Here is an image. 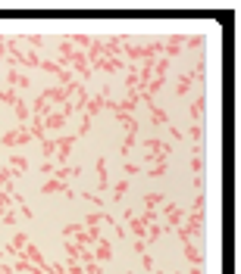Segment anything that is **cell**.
Instances as JSON below:
<instances>
[{
    "label": "cell",
    "instance_id": "cell-24",
    "mask_svg": "<svg viewBox=\"0 0 241 274\" xmlns=\"http://www.w3.org/2000/svg\"><path fill=\"white\" fill-rule=\"evenodd\" d=\"M41 150H44V159L53 162V156H56V140H53V137H44V140H41Z\"/></svg>",
    "mask_w": 241,
    "mask_h": 274
},
{
    "label": "cell",
    "instance_id": "cell-47",
    "mask_svg": "<svg viewBox=\"0 0 241 274\" xmlns=\"http://www.w3.org/2000/svg\"><path fill=\"white\" fill-rule=\"evenodd\" d=\"M66 271H69V274H85V268L78 265V262H75V265H66Z\"/></svg>",
    "mask_w": 241,
    "mask_h": 274
},
{
    "label": "cell",
    "instance_id": "cell-15",
    "mask_svg": "<svg viewBox=\"0 0 241 274\" xmlns=\"http://www.w3.org/2000/svg\"><path fill=\"white\" fill-rule=\"evenodd\" d=\"M31 81L19 72V69H6V88H28Z\"/></svg>",
    "mask_w": 241,
    "mask_h": 274
},
{
    "label": "cell",
    "instance_id": "cell-45",
    "mask_svg": "<svg viewBox=\"0 0 241 274\" xmlns=\"http://www.w3.org/2000/svg\"><path fill=\"white\" fill-rule=\"evenodd\" d=\"M0 274H16V271H13V262H6V259L0 262Z\"/></svg>",
    "mask_w": 241,
    "mask_h": 274
},
{
    "label": "cell",
    "instance_id": "cell-28",
    "mask_svg": "<svg viewBox=\"0 0 241 274\" xmlns=\"http://www.w3.org/2000/svg\"><path fill=\"white\" fill-rule=\"evenodd\" d=\"M191 85H194V81H191V75H179V78H176V93L182 97V93H185Z\"/></svg>",
    "mask_w": 241,
    "mask_h": 274
},
{
    "label": "cell",
    "instance_id": "cell-23",
    "mask_svg": "<svg viewBox=\"0 0 241 274\" xmlns=\"http://www.w3.org/2000/svg\"><path fill=\"white\" fill-rule=\"evenodd\" d=\"M125 190H129V178H122V181L113 184V202H122L125 199Z\"/></svg>",
    "mask_w": 241,
    "mask_h": 274
},
{
    "label": "cell",
    "instance_id": "cell-7",
    "mask_svg": "<svg viewBox=\"0 0 241 274\" xmlns=\"http://www.w3.org/2000/svg\"><path fill=\"white\" fill-rule=\"evenodd\" d=\"M91 256H94V262H97V265H107V262L113 259V243L100 237V240L94 243V253H91Z\"/></svg>",
    "mask_w": 241,
    "mask_h": 274
},
{
    "label": "cell",
    "instance_id": "cell-17",
    "mask_svg": "<svg viewBox=\"0 0 241 274\" xmlns=\"http://www.w3.org/2000/svg\"><path fill=\"white\" fill-rule=\"evenodd\" d=\"M66 125V115L63 112H50V115H44V131H56V128H63Z\"/></svg>",
    "mask_w": 241,
    "mask_h": 274
},
{
    "label": "cell",
    "instance_id": "cell-3",
    "mask_svg": "<svg viewBox=\"0 0 241 274\" xmlns=\"http://www.w3.org/2000/svg\"><path fill=\"white\" fill-rule=\"evenodd\" d=\"M107 100H110V85L103 88L100 93H94V97L88 100V106H85V115H88V118H94L97 112H103V109H107Z\"/></svg>",
    "mask_w": 241,
    "mask_h": 274
},
{
    "label": "cell",
    "instance_id": "cell-51",
    "mask_svg": "<svg viewBox=\"0 0 241 274\" xmlns=\"http://www.w3.org/2000/svg\"><path fill=\"white\" fill-rule=\"evenodd\" d=\"M125 274H135V271H125Z\"/></svg>",
    "mask_w": 241,
    "mask_h": 274
},
{
    "label": "cell",
    "instance_id": "cell-32",
    "mask_svg": "<svg viewBox=\"0 0 241 274\" xmlns=\"http://www.w3.org/2000/svg\"><path fill=\"white\" fill-rule=\"evenodd\" d=\"M13 271H19V274H28V271H31V262H28V259H22V256H19V259L13 262Z\"/></svg>",
    "mask_w": 241,
    "mask_h": 274
},
{
    "label": "cell",
    "instance_id": "cell-43",
    "mask_svg": "<svg viewBox=\"0 0 241 274\" xmlns=\"http://www.w3.org/2000/svg\"><path fill=\"white\" fill-rule=\"evenodd\" d=\"M201 134H204V131H201V125H194V128H191V140H194V147L201 144Z\"/></svg>",
    "mask_w": 241,
    "mask_h": 274
},
{
    "label": "cell",
    "instance_id": "cell-16",
    "mask_svg": "<svg viewBox=\"0 0 241 274\" xmlns=\"http://www.w3.org/2000/svg\"><path fill=\"white\" fill-rule=\"evenodd\" d=\"M185 259L191 262V265H201V268H204V253H201V246L194 243V240L185 243Z\"/></svg>",
    "mask_w": 241,
    "mask_h": 274
},
{
    "label": "cell",
    "instance_id": "cell-2",
    "mask_svg": "<svg viewBox=\"0 0 241 274\" xmlns=\"http://www.w3.org/2000/svg\"><path fill=\"white\" fill-rule=\"evenodd\" d=\"M141 147L147 150V153H144V162H154V159H157V162H160V159H169V150H172V147L166 144V140H160V137H147Z\"/></svg>",
    "mask_w": 241,
    "mask_h": 274
},
{
    "label": "cell",
    "instance_id": "cell-35",
    "mask_svg": "<svg viewBox=\"0 0 241 274\" xmlns=\"http://www.w3.org/2000/svg\"><path fill=\"white\" fill-rule=\"evenodd\" d=\"M82 199H88V202H94L97 209H103V206H107V202H103V196H100V193H82Z\"/></svg>",
    "mask_w": 241,
    "mask_h": 274
},
{
    "label": "cell",
    "instance_id": "cell-41",
    "mask_svg": "<svg viewBox=\"0 0 241 274\" xmlns=\"http://www.w3.org/2000/svg\"><path fill=\"white\" fill-rule=\"evenodd\" d=\"M44 271H47V274H69L66 265H50V262H47V268H44Z\"/></svg>",
    "mask_w": 241,
    "mask_h": 274
},
{
    "label": "cell",
    "instance_id": "cell-26",
    "mask_svg": "<svg viewBox=\"0 0 241 274\" xmlns=\"http://www.w3.org/2000/svg\"><path fill=\"white\" fill-rule=\"evenodd\" d=\"M0 103H6V106H16V103H19V93H16L13 88H3V91H0Z\"/></svg>",
    "mask_w": 241,
    "mask_h": 274
},
{
    "label": "cell",
    "instance_id": "cell-18",
    "mask_svg": "<svg viewBox=\"0 0 241 274\" xmlns=\"http://www.w3.org/2000/svg\"><path fill=\"white\" fill-rule=\"evenodd\" d=\"M163 231H166V228H160L157 221H154V224H147V234H144V243H147V246H151V243H157L160 237H163Z\"/></svg>",
    "mask_w": 241,
    "mask_h": 274
},
{
    "label": "cell",
    "instance_id": "cell-5",
    "mask_svg": "<svg viewBox=\"0 0 241 274\" xmlns=\"http://www.w3.org/2000/svg\"><path fill=\"white\" fill-rule=\"evenodd\" d=\"M19 256H22V259H28L31 265H38V268H47V259H44V253H41V249L34 246L31 240H28L25 246H22V249H19Z\"/></svg>",
    "mask_w": 241,
    "mask_h": 274
},
{
    "label": "cell",
    "instance_id": "cell-29",
    "mask_svg": "<svg viewBox=\"0 0 241 274\" xmlns=\"http://www.w3.org/2000/svg\"><path fill=\"white\" fill-rule=\"evenodd\" d=\"M13 178H16V172L9 169V165H0V187H6L9 181H13Z\"/></svg>",
    "mask_w": 241,
    "mask_h": 274
},
{
    "label": "cell",
    "instance_id": "cell-21",
    "mask_svg": "<svg viewBox=\"0 0 241 274\" xmlns=\"http://www.w3.org/2000/svg\"><path fill=\"white\" fill-rule=\"evenodd\" d=\"M151 118H154V125H163V128H169V115L160 109L157 103H151Z\"/></svg>",
    "mask_w": 241,
    "mask_h": 274
},
{
    "label": "cell",
    "instance_id": "cell-42",
    "mask_svg": "<svg viewBox=\"0 0 241 274\" xmlns=\"http://www.w3.org/2000/svg\"><path fill=\"white\" fill-rule=\"evenodd\" d=\"M91 122H94V118H88V115H82V128H78V134H88V131H91Z\"/></svg>",
    "mask_w": 241,
    "mask_h": 274
},
{
    "label": "cell",
    "instance_id": "cell-9",
    "mask_svg": "<svg viewBox=\"0 0 241 274\" xmlns=\"http://www.w3.org/2000/svg\"><path fill=\"white\" fill-rule=\"evenodd\" d=\"M6 165L16 172V178H22V175L28 172V159L22 156V153H6Z\"/></svg>",
    "mask_w": 241,
    "mask_h": 274
},
{
    "label": "cell",
    "instance_id": "cell-11",
    "mask_svg": "<svg viewBox=\"0 0 241 274\" xmlns=\"http://www.w3.org/2000/svg\"><path fill=\"white\" fill-rule=\"evenodd\" d=\"M138 128H141V125H138ZM138 128H129V131H125V137H122V147H119V156H122V162H129V153H132L135 140H138Z\"/></svg>",
    "mask_w": 241,
    "mask_h": 274
},
{
    "label": "cell",
    "instance_id": "cell-30",
    "mask_svg": "<svg viewBox=\"0 0 241 274\" xmlns=\"http://www.w3.org/2000/svg\"><path fill=\"white\" fill-rule=\"evenodd\" d=\"M0 221H3V224H6V228H13V224L19 221V212H16V209H6V212H3V215H0Z\"/></svg>",
    "mask_w": 241,
    "mask_h": 274
},
{
    "label": "cell",
    "instance_id": "cell-10",
    "mask_svg": "<svg viewBox=\"0 0 241 274\" xmlns=\"http://www.w3.org/2000/svg\"><path fill=\"white\" fill-rule=\"evenodd\" d=\"M78 175H82V165H56L53 169V178L63 184H69V178H78Z\"/></svg>",
    "mask_w": 241,
    "mask_h": 274
},
{
    "label": "cell",
    "instance_id": "cell-4",
    "mask_svg": "<svg viewBox=\"0 0 241 274\" xmlns=\"http://www.w3.org/2000/svg\"><path fill=\"white\" fill-rule=\"evenodd\" d=\"M182 47H185V34H169L163 41V59H176L182 53Z\"/></svg>",
    "mask_w": 241,
    "mask_h": 274
},
{
    "label": "cell",
    "instance_id": "cell-46",
    "mask_svg": "<svg viewBox=\"0 0 241 274\" xmlns=\"http://www.w3.org/2000/svg\"><path fill=\"white\" fill-rule=\"evenodd\" d=\"M41 175H53V162H50V159H44V165H41Z\"/></svg>",
    "mask_w": 241,
    "mask_h": 274
},
{
    "label": "cell",
    "instance_id": "cell-36",
    "mask_svg": "<svg viewBox=\"0 0 241 274\" xmlns=\"http://www.w3.org/2000/svg\"><path fill=\"white\" fill-rule=\"evenodd\" d=\"M25 243H28V234H25V231H19V234L13 237V249H22Z\"/></svg>",
    "mask_w": 241,
    "mask_h": 274
},
{
    "label": "cell",
    "instance_id": "cell-8",
    "mask_svg": "<svg viewBox=\"0 0 241 274\" xmlns=\"http://www.w3.org/2000/svg\"><path fill=\"white\" fill-rule=\"evenodd\" d=\"M163 215H166V224H169V228H182V221H185V212H182L176 202H166Z\"/></svg>",
    "mask_w": 241,
    "mask_h": 274
},
{
    "label": "cell",
    "instance_id": "cell-31",
    "mask_svg": "<svg viewBox=\"0 0 241 274\" xmlns=\"http://www.w3.org/2000/svg\"><path fill=\"white\" fill-rule=\"evenodd\" d=\"M204 69H207V63H204V56H201L198 66H194V72H191V81H198V85H201V81H204Z\"/></svg>",
    "mask_w": 241,
    "mask_h": 274
},
{
    "label": "cell",
    "instance_id": "cell-12",
    "mask_svg": "<svg viewBox=\"0 0 241 274\" xmlns=\"http://www.w3.org/2000/svg\"><path fill=\"white\" fill-rule=\"evenodd\" d=\"M138 103H141V100H138V93L132 91V93H125V97L116 103V112H122V115H135V106Z\"/></svg>",
    "mask_w": 241,
    "mask_h": 274
},
{
    "label": "cell",
    "instance_id": "cell-1",
    "mask_svg": "<svg viewBox=\"0 0 241 274\" xmlns=\"http://www.w3.org/2000/svg\"><path fill=\"white\" fill-rule=\"evenodd\" d=\"M204 202H207L204 190H198V199H194V206H191V212H188V218L182 221V228H176V234H179V240H182V243H188V240H194L198 234H204Z\"/></svg>",
    "mask_w": 241,
    "mask_h": 274
},
{
    "label": "cell",
    "instance_id": "cell-6",
    "mask_svg": "<svg viewBox=\"0 0 241 274\" xmlns=\"http://www.w3.org/2000/svg\"><path fill=\"white\" fill-rule=\"evenodd\" d=\"M72 147H75V134L56 140V165H69V153H72Z\"/></svg>",
    "mask_w": 241,
    "mask_h": 274
},
{
    "label": "cell",
    "instance_id": "cell-37",
    "mask_svg": "<svg viewBox=\"0 0 241 274\" xmlns=\"http://www.w3.org/2000/svg\"><path fill=\"white\" fill-rule=\"evenodd\" d=\"M78 228H82V224H66L63 228V240H72V237L78 234Z\"/></svg>",
    "mask_w": 241,
    "mask_h": 274
},
{
    "label": "cell",
    "instance_id": "cell-22",
    "mask_svg": "<svg viewBox=\"0 0 241 274\" xmlns=\"http://www.w3.org/2000/svg\"><path fill=\"white\" fill-rule=\"evenodd\" d=\"M160 202H166V193H144V209L157 212V206H160Z\"/></svg>",
    "mask_w": 241,
    "mask_h": 274
},
{
    "label": "cell",
    "instance_id": "cell-34",
    "mask_svg": "<svg viewBox=\"0 0 241 274\" xmlns=\"http://www.w3.org/2000/svg\"><path fill=\"white\" fill-rule=\"evenodd\" d=\"M6 209H13V196H9L6 190H0V215H3Z\"/></svg>",
    "mask_w": 241,
    "mask_h": 274
},
{
    "label": "cell",
    "instance_id": "cell-14",
    "mask_svg": "<svg viewBox=\"0 0 241 274\" xmlns=\"http://www.w3.org/2000/svg\"><path fill=\"white\" fill-rule=\"evenodd\" d=\"M110 190V178H107V159L97 156V193H107Z\"/></svg>",
    "mask_w": 241,
    "mask_h": 274
},
{
    "label": "cell",
    "instance_id": "cell-44",
    "mask_svg": "<svg viewBox=\"0 0 241 274\" xmlns=\"http://www.w3.org/2000/svg\"><path fill=\"white\" fill-rule=\"evenodd\" d=\"M185 44H188V47H201L204 38H201V34H191V38H185Z\"/></svg>",
    "mask_w": 241,
    "mask_h": 274
},
{
    "label": "cell",
    "instance_id": "cell-19",
    "mask_svg": "<svg viewBox=\"0 0 241 274\" xmlns=\"http://www.w3.org/2000/svg\"><path fill=\"white\" fill-rule=\"evenodd\" d=\"M204 103H207L204 93H198V97H194V103H191V118H194V125H198L201 115H204Z\"/></svg>",
    "mask_w": 241,
    "mask_h": 274
},
{
    "label": "cell",
    "instance_id": "cell-50",
    "mask_svg": "<svg viewBox=\"0 0 241 274\" xmlns=\"http://www.w3.org/2000/svg\"><path fill=\"white\" fill-rule=\"evenodd\" d=\"M151 274H166V271H160V268H154V271H151Z\"/></svg>",
    "mask_w": 241,
    "mask_h": 274
},
{
    "label": "cell",
    "instance_id": "cell-33",
    "mask_svg": "<svg viewBox=\"0 0 241 274\" xmlns=\"http://www.w3.org/2000/svg\"><path fill=\"white\" fill-rule=\"evenodd\" d=\"M38 69H44V72H50V75H56V72H60L63 66H60V63H53V59H41V66H38Z\"/></svg>",
    "mask_w": 241,
    "mask_h": 274
},
{
    "label": "cell",
    "instance_id": "cell-25",
    "mask_svg": "<svg viewBox=\"0 0 241 274\" xmlns=\"http://www.w3.org/2000/svg\"><path fill=\"white\" fill-rule=\"evenodd\" d=\"M166 169H169V159H160L157 165H151V169H147V178H163Z\"/></svg>",
    "mask_w": 241,
    "mask_h": 274
},
{
    "label": "cell",
    "instance_id": "cell-13",
    "mask_svg": "<svg viewBox=\"0 0 241 274\" xmlns=\"http://www.w3.org/2000/svg\"><path fill=\"white\" fill-rule=\"evenodd\" d=\"M41 190H44V193H66V196H75V193H72V187L63 184V181H56V178L44 181V184H41Z\"/></svg>",
    "mask_w": 241,
    "mask_h": 274
},
{
    "label": "cell",
    "instance_id": "cell-48",
    "mask_svg": "<svg viewBox=\"0 0 241 274\" xmlns=\"http://www.w3.org/2000/svg\"><path fill=\"white\" fill-rule=\"evenodd\" d=\"M135 253H147V243L144 240H135Z\"/></svg>",
    "mask_w": 241,
    "mask_h": 274
},
{
    "label": "cell",
    "instance_id": "cell-38",
    "mask_svg": "<svg viewBox=\"0 0 241 274\" xmlns=\"http://www.w3.org/2000/svg\"><path fill=\"white\" fill-rule=\"evenodd\" d=\"M85 274H103V265H97V262H85Z\"/></svg>",
    "mask_w": 241,
    "mask_h": 274
},
{
    "label": "cell",
    "instance_id": "cell-20",
    "mask_svg": "<svg viewBox=\"0 0 241 274\" xmlns=\"http://www.w3.org/2000/svg\"><path fill=\"white\" fill-rule=\"evenodd\" d=\"M13 109H16V118H19V125H28V118H31V109H28V103H25V100H19V103L13 106Z\"/></svg>",
    "mask_w": 241,
    "mask_h": 274
},
{
    "label": "cell",
    "instance_id": "cell-40",
    "mask_svg": "<svg viewBox=\"0 0 241 274\" xmlns=\"http://www.w3.org/2000/svg\"><path fill=\"white\" fill-rule=\"evenodd\" d=\"M122 169H125V178H132V175H141V165H135V162H125Z\"/></svg>",
    "mask_w": 241,
    "mask_h": 274
},
{
    "label": "cell",
    "instance_id": "cell-39",
    "mask_svg": "<svg viewBox=\"0 0 241 274\" xmlns=\"http://www.w3.org/2000/svg\"><path fill=\"white\" fill-rule=\"evenodd\" d=\"M141 268L144 271H154V256L151 253H141Z\"/></svg>",
    "mask_w": 241,
    "mask_h": 274
},
{
    "label": "cell",
    "instance_id": "cell-49",
    "mask_svg": "<svg viewBox=\"0 0 241 274\" xmlns=\"http://www.w3.org/2000/svg\"><path fill=\"white\" fill-rule=\"evenodd\" d=\"M188 274H204V268H201V265H194V268H191Z\"/></svg>",
    "mask_w": 241,
    "mask_h": 274
},
{
    "label": "cell",
    "instance_id": "cell-27",
    "mask_svg": "<svg viewBox=\"0 0 241 274\" xmlns=\"http://www.w3.org/2000/svg\"><path fill=\"white\" fill-rule=\"evenodd\" d=\"M19 144V128H13V131H6L3 137H0V147H16Z\"/></svg>",
    "mask_w": 241,
    "mask_h": 274
}]
</instances>
